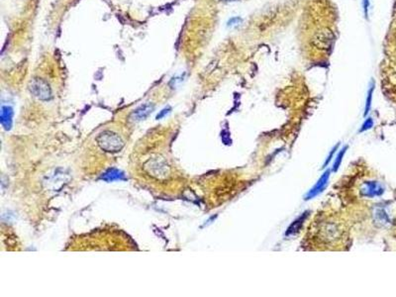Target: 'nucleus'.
I'll use <instances>...</instances> for the list:
<instances>
[{"instance_id":"nucleus-9","label":"nucleus","mask_w":396,"mask_h":297,"mask_svg":"<svg viewBox=\"0 0 396 297\" xmlns=\"http://www.w3.org/2000/svg\"><path fill=\"white\" fill-rule=\"evenodd\" d=\"M151 169L153 170L154 174L158 175L159 177L161 176H166L167 172V165L164 162H161L159 160H155L151 163Z\"/></svg>"},{"instance_id":"nucleus-11","label":"nucleus","mask_w":396,"mask_h":297,"mask_svg":"<svg viewBox=\"0 0 396 297\" xmlns=\"http://www.w3.org/2000/svg\"><path fill=\"white\" fill-rule=\"evenodd\" d=\"M374 89H375V85L372 84L371 88L369 89V92H368V97H367V102H366V108H365V116H367V114H369V112H370V109H371V106H372V101H373Z\"/></svg>"},{"instance_id":"nucleus-1","label":"nucleus","mask_w":396,"mask_h":297,"mask_svg":"<svg viewBox=\"0 0 396 297\" xmlns=\"http://www.w3.org/2000/svg\"><path fill=\"white\" fill-rule=\"evenodd\" d=\"M96 141L102 150H104L106 152H112V153L118 152L123 147V142H122L121 138L118 135H116L110 131H105V132L101 133L97 137Z\"/></svg>"},{"instance_id":"nucleus-15","label":"nucleus","mask_w":396,"mask_h":297,"mask_svg":"<svg viewBox=\"0 0 396 297\" xmlns=\"http://www.w3.org/2000/svg\"><path fill=\"white\" fill-rule=\"evenodd\" d=\"M338 146H339V145H337V146H336V147H335V148H333V150H332V152L330 153V155H329V157H328V159L326 160V162H325V163H324V167H326V166H327V165H328V164L330 163V161L332 160V158H333V156H334V153H335V151H336V150H337V148H338Z\"/></svg>"},{"instance_id":"nucleus-10","label":"nucleus","mask_w":396,"mask_h":297,"mask_svg":"<svg viewBox=\"0 0 396 297\" xmlns=\"http://www.w3.org/2000/svg\"><path fill=\"white\" fill-rule=\"evenodd\" d=\"M348 150V146H345L344 147V148L343 150H341L340 151V153L338 154V156H337V158L335 159V163H334V167H333V171H337L338 170H339V168H340V166H341V163H342V160H343V158H344V155L346 154V151Z\"/></svg>"},{"instance_id":"nucleus-5","label":"nucleus","mask_w":396,"mask_h":297,"mask_svg":"<svg viewBox=\"0 0 396 297\" xmlns=\"http://www.w3.org/2000/svg\"><path fill=\"white\" fill-rule=\"evenodd\" d=\"M154 110V105L152 103H146L144 105H141L139 108H137L134 113L132 115L133 120L135 121H141V120H145Z\"/></svg>"},{"instance_id":"nucleus-8","label":"nucleus","mask_w":396,"mask_h":297,"mask_svg":"<svg viewBox=\"0 0 396 297\" xmlns=\"http://www.w3.org/2000/svg\"><path fill=\"white\" fill-rule=\"evenodd\" d=\"M125 178L126 177H125L124 172L119 170H116V169L108 170L101 176V179H103L107 182H112V181H116V180H124Z\"/></svg>"},{"instance_id":"nucleus-3","label":"nucleus","mask_w":396,"mask_h":297,"mask_svg":"<svg viewBox=\"0 0 396 297\" xmlns=\"http://www.w3.org/2000/svg\"><path fill=\"white\" fill-rule=\"evenodd\" d=\"M384 192L383 188L376 181L365 182L361 189V195L364 197H376L380 196Z\"/></svg>"},{"instance_id":"nucleus-2","label":"nucleus","mask_w":396,"mask_h":297,"mask_svg":"<svg viewBox=\"0 0 396 297\" xmlns=\"http://www.w3.org/2000/svg\"><path fill=\"white\" fill-rule=\"evenodd\" d=\"M29 88L31 93L41 100H49L52 97L50 85L41 79H34L30 82Z\"/></svg>"},{"instance_id":"nucleus-6","label":"nucleus","mask_w":396,"mask_h":297,"mask_svg":"<svg viewBox=\"0 0 396 297\" xmlns=\"http://www.w3.org/2000/svg\"><path fill=\"white\" fill-rule=\"evenodd\" d=\"M308 213H309L308 211L304 212V213H302L301 216H299L296 220H294L292 223V225L289 228H287V230L285 232V236H292V235L297 234L301 230L302 225L304 224L306 218L308 217Z\"/></svg>"},{"instance_id":"nucleus-18","label":"nucleus","mask_w":396,"mask_h":297,"mask_svg":"<svg viewBox=\"0 0 396 297\" xmlns=\"http://www.w3.org/2000/svg\"><path fill=\"white\" fill-rule=\"evenodd\" d=\"M223 1H236V0H223Z\"/></svg>"},{"instance_id":"nucleus-4","label":"nucleus","mask_w":396,"mask_h":297,"mask_svg":"<svg viewBox=\"0 0 396 297\" xmlns=\"http://www.w3.org/2000/svg\"><path fill=\"white\" fill-rule=\"evenodd\" d=\"M329 178H330V170H327L322 174V176L319 178V180L316 182V184L308 191V193L305 196V199L306 200L312 199L315 196H317L319 193H321L327 187Z\"/></svg>"},{"instance_id":"nucleus-14","label":"nucleus","mask_w":396,"mask_h":297,"mask_svg":"<svg viewBox=\"0 0 396 297\" xmlns=\"http://www.w3.org/2000/svg\"><path fill=\"white\" fill-rule=\"evenodd\" d=\"M241 23V18L240 17H233L229 20L228 26H237Z\"/></svg>"},{"instance_id":"nucleus-16","label":"nucleus","mask_w":396,"mask_h":297,"mask_svg":"<svg viewBox=\"0 0 396 297\" xmlns=\"http://www.w3.org/2000/svg\"><path fill=\"white\" fill-rule=\"evenodd\" d=\"M169 110H170V108L168 107V108H165L164 110H162V112L160 113V114H158V116H157V119H161V118H163L166 114H167L168 112H169Z\"/></svg>"},{"instance_id":"nucleus-12","label":"nucleus","mask_w":396,"mask_h":297,"mask_svg":"<svg viewBox=\"0 0 396 297\" xmlns=\"http://www.w3.org/2000/svg\"><path fill=\"white\" fill-rule=\"evenodd\" d=\"M375 217H376V220H377L379 223H381V224H385V223H388V222H389V218H388L387 214H386L385 211L382 210V209H378V210L375 212Z\"/></svg>"},{"instance_id":"nucleus-17","label":"nucleus","mask_w":396,"mask_h":297,"mask_svg":"<svg viewBox=\"0 0 396 297\" xmlns=\"http://www.w3.org/2000/svg\"><path fill=\"white\" fill-rule=\"evenodd\" d=\"M369 6H370V0H364V7H365V13H366V16L368 15Z\"/></svg>"},{"instance_id":"nucleus-7","label":"nucleus","mask_w":396,"mask_h":297,"mask_svg":"<svg viewBox=\"0 0 396 297\" xmlns=\"http://www.w3.org/2000/svg\"><path fill=\"white\" fill-rule=\"evenodd\" d=\"M12 118H13V109L10 106L3 105L1 107V116H0V120H1L2 126L6 130H9L11 128Z\"/></svg>"},{"instance_id":"nucleus-13","label":"nucleus","mask_w":396,"mask_h":297,"mask_svg":"<svg viewBox=\"0 0 396 297\" xmlns=\"http://www.w3.org/2000/svg\"><path fill=\"white\" fill-rule=\"evenodd\" d=\"M373 126H374V121H373V119H372V118H368V119L365 121V123L363 124V126H362L361 130H359V132H364V131L370 130Z\"/></svg>"}]
</instances>
